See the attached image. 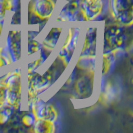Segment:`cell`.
<instances>
[{
	"label": "cell",
	"instance_id": "1",
	"mask_svg": "<svg viewBox=\"0 0 133 133\" xmlns=\"http://www.w3.org/2000/svg\"><path fill=\"white\" fill-rule=\"evenodd\" d=\"M7 77V79H4L6 87V102L8 103V105L15 107L19 104L21 100V76L19 71H14Z\"/></svg>",
	"mask_w": 133,
	"mask_h": 133
},
{
	"label": "cell",
	"instance_id": "2",
	"mask_svg": "<svg viewBox=\"0 0 133 133\" xmlns=\"http://www.w3.org/2000/svg\"><path fill=\"white\" fill-rule=\"evenodd\" d=\"M111 15L123 25L132 24V0H111Z\"/></svg>",
	"mask_w": 133,
	"mask_h": 133
},
{
	"label": "cell",
	"instance_id": "3",
	"mask_svg": "<svg viewBox=\"0 0 133 133\" xmlns=\"http://www.w3.org/2000/svg\"><path fill=\"white\" fill-rule=\"evenodd\" d=\"M79 10L83 20L87 22L94 21L103 10L102 0H79Z\"/></svg>",
	"mask_w": 133,
	"mask_h": 133
},
{
	"label": "cell",
	"instance_id": "4",
	"mask_svg": "<svg viewBox=\"0 0 133 133\" xmlns=\"http://www.w3.org/2000/svg\"><path fill=\"white\" fill-rule=\"evenodd\" d=\"M30 7L35 16L41 20H47L51 16L55 5L52 0H34Z\"/></svg>",
	"mask_w": 133,
	"mask_h": 133
},
{
	"label": "cell",
	"instance_id": "5",
	"mask_svg": "<svg viewBox=\"0 0 133 133\" xmlns=\"http://www.w3.org/2000/svg\"><path fill=\"white\" fill-rule=\"evenodd\" d=\"M78 29L79 28H71L68 31L66 39L64 41L62 49L60 51L61 57L63 59L67 58V61H68V59H70L71 55L75 51V48H76V45H77V40H78V37H79Z\"/></svg>",
	"mask_w": 133,
	"mask_h": 133
},
{
	"label": "cell",
	"instance_id": "6",
	"mask_svg": "<svg viewBox=\"0 0 133 133\" xmlns=\"http://www.w3.org/2000/svg\"><path fill=\"white\" fill-rule=\"evenodd\" d=\"M4 60H5V57L4 56H2L1 54H0V68L1 67H3V66H6V61L4 62Z\"/></svg>",
	"mask_w": 133,
	"mask_h": 133
}]
</instances>
